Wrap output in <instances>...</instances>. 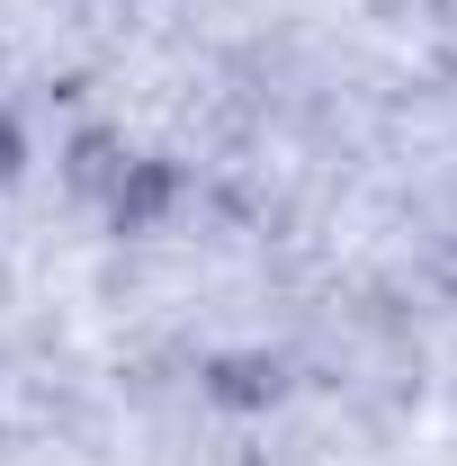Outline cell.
<instances>
[{
    "instance_id": "6da1fadb",
    "label": "cell",
    "mask_w": 457,
    "mask_h": 466,
    "mask_svg": "<svg viewBox=\"0 0 457 466\" xmlns=\"http://www.w3.org/2000/svg\"><path fill=\"white\" fill-rule=\"evenodd\" d=\"M18 171V126H9V116H0V179Z\"/></svg>"
}]
</instances>
